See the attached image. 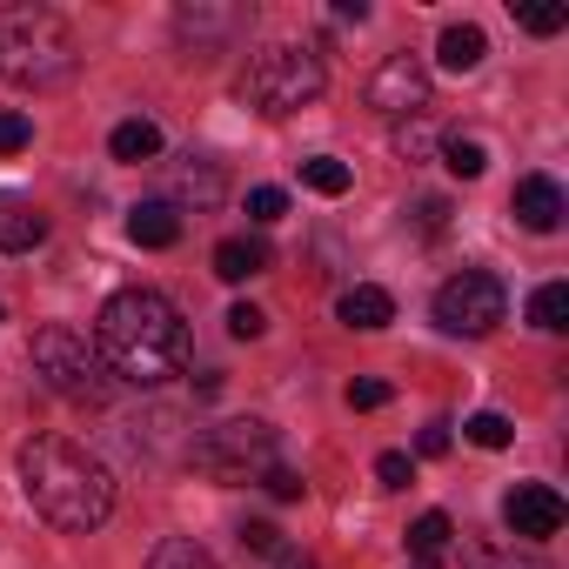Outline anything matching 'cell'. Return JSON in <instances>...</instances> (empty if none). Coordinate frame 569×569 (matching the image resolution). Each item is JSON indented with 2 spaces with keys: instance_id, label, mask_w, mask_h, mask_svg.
Returning a JSON list of instances; mask_svg holds the SVG:
<instances>
[{
  "instance_id": "cb8c5ba5",
  "label": "cell",
  "mask_w": 569,
  "mask_h": 569,
  "mask_svg": "<svg viewBox=\"0 0 569 569\" xmlns=\"http://www.w3.org/2000/svg\"><path fill=\"white\" fill-rule=\"evenodd\" d=\"M462 436H469L476 449H509V436H516V422H509V416H496V409H476V416L462 422Z\"/></svg>"
},
{
  "instance_id": "f1b7e54d",
  "label": "cell",
  "mask_w": 569,
  "mask_h": 569,
  "mask_svg": "<svg viewBox=\"0 0 569 569\" xmlns=\"http://www.w3.org/2000/svg\"><path fill=\"white\" fill-rule=\"evenodd\" d=\"M261 329H268V316H261L254 302H234V309H228V336H234V342H254Z\"/></svg>"
},
{
  "instance_id": "4dcf8cb0",
  "label": "cell",
  "mask_w": 569,
  "mask_h": 569,
  "mask_svg": "<svg viewBox=\"0 0 569 569\" xmlns=\"http://www.w3.org/2000/svg\"><path fill=\"white\" fill-rule=\"evenodd\" d=\"M376 482H382V489H409V482H416V462H409L402 449H389V456L376 462Z\"/></svg>"
},
{
  "instance_id": "7c38bea8",
  "label": "cell",
  "mask_w": 569,
  "mask_h": 569,
  "mask_svg": "<svg viewBox=\"0 0 569 569\" xmlns=\"http://www.w3.org/2000/svg\"><path fill=\"white\" fill-rule=\"evenodd\" d=\"M48 241V214L28 201V194H8L0 188V248L8 254H28V248H41Z\"/></svg>"
},
{
  "instance_id": "d590c367",
  "label": "cell",
  "mask_w": 569,
  "mask_h": 569,
  "mask_svg": "<svg viewBox=\"0 0 569 569\" xmlns=\"http://www.w3.org/2000/svg\"><path fill=\"white\" fill-rule=\"evenodd\" d=\"M422 456H449V422H429L422 429Z\"/></svg>"
},
{
  "instance_id": "484cf974",
  "label": "cell",
  "mask_w": 569,
  "mask_h": 569,
  "mask_svg": "<svg viewBox=\"0 0 569 569\" xmlns=\"http://www.w3.org/2000/svg\"><path fill=\"white\" fill-rule=\"evenodd\" d=\"M429 148H436V134H429V121H422V114L396 128V154H402V161H422Z\"/></svg>"
},
{
  "instance_id": "d6a6232c",
  "label": "cell",
  "mask_w": 569,
  "mask_h": 569,
  "mask_svg": "<svg viewBox=\"0 0 569 569\" xmlns=\"http://www.w3.org/2000/svg\"><path fill=\"white\" fill-rule=\"evenodd\" d=\"M34 141V121L28 114H0V154H21Z\"/></svg>"
},
{
  "instance_id": "6da1fadb",
  "label": "cell",
  "mask_w": 569,
  "mask_h": 569,
  "mask_svg": "<svg viewBox=\"0 0 569 569\" xmlns=\"http://www.w3.org/2000/svg\"><path fill=\"white\" fill-rule=\"evenodd\" d=\"M94 356L108 362L114 382L161 389L188 362V322L161 289H121L94 316Z\"/></svg>"
},
{
  "instance_id": "d6986e66",
  "label": "cell",
  "mask_w": 569,
  "mask_h": 569,
  "mask_svg": "<svg viewBox=\"0 0 569 569\" xmlns=\"http://www.w3.org/2000/svg\"><path fill=\"white\" fill-rule=\"evenodd\" d=\"M529 322L542 336H562L569 329V281H542V289L529 296Z\"/></svg>"
},
{
  "instance_id": "f546056e",
  "label": "cell",
  "mask_w": 569,
  "mask_h": 569,
  "mask_svg": "<svg viewBox=\"0 0 569 569\" xmlns=\"http://www.w3.org/2000/svg\"><path fill=\"white\" fill-rule=\"evenodd\" d=\"M389 382L382 376H362V382H349V409H389Z\"/></svg>"
},
{
  "instance_id": "5bb4252c",
  "label": "cell",
  "mask_w": 569,
  "mask_h": 569,
  "mask_svg": "<svg viewBox=\"0 0 569 569\" xmlns=\"http://www.w3.org/2000/svg\"><path fill=\"white\" fill-rule=\"evenodd\" d=\"M482 54H489V34H482V28H469V21H449V28H442V41H436V61H442L449 74H476V68H482Z\"/></svg>"
},
{
  "instance_id": "277c9868",
  "label": "cell",
  "mask_w": 569,
  "mask_h": 569,
  "mask_svg": "<svg viewBox=\"0 0 569 569\" xmlns=\"http://www.w3.org/2000/svg\"><path fill=\"white\" fill-rule=\"evenodd\" d=\"M322 54L316 48H296V41H274V48H261L248 68H241V94L261 108V114H296V108H309L316 94H322Z\"/></svg>"
},
{
  "instance_id": "30bf717a",
  "label": "cell",
  "mask_w": 569,
  "mask_h": 569,
  "mask_svg": "<svg viewBox=\"0 0 569 569\" xmlns=\"http://www.w3.org/2000/svg\"><path fill=\"white\" fill-rule=\"evenodd\" d=\"M174 34H181L194 54H221L234 34H248V8H208V0H194V8L174 14Z\"/></svg>"
},
{
  "instance_id": "ffe728a7",
  "label": "cell",
  "mask_w": 569,
  "mask_h": 569,
  "mask_svg": "<svg viewBox=\"0 0 569 569\" xmlns=\"http://www.w3.org/2000/svg\"><path fill=\"white\" fill-rule=\"evenodd\" d=\"M449 542H456V522H449L442 509H429V516H416V522H409V549H416L422 562H436Z\"/></svg>"
},
{
  "instance_id": "ba28073f",
  "label": "cell",
  "mask_w": 569,
  "mask_h": 569,
  "mask_svg": "<svg viewBox=\"0 0 569 569\" xmlns=\"http://www.w3.org/2000/svg\"><path fill=\"white\" fill-rule=\"evenodd\" d=\"M369 108L389 114V121L429 114V68H422L416 54H389V61L376 68V81H369Z\"/></svg>"
},
{
  "instance_id": "52a82bcc",
  "label": "cell",
  "mask_w": 569,
  "mask_h": 569,
  "mask_svg": "<svg viewBox=\"0 0 569 569\" xmlns=\"http://www.w3.org/2000/svg\"><path fill=\"white\" fill-rule=\"evenodd\" d=\"M502 316H509V289L482 268H462L436 289V322L449 336H489V329H502Z\"/></svg>"
},
{
  "instance_id": "4316f807",
  "label": "cell",
  "mask_w": 569,
  "mask_h": 569,
  "mask_svg": "<svg viewBox=\"0 0 569 569\" xmlns=\"http://www.w3.org/2000/svg\"><path fill=\"white\" fill-rule=\"evenodd\" d=\"M281 214H289V194H281V188H248V221H281Z\"/></svg>"
},
{
  "instance_id": "5b68a950",
  "label": "cell",
  "mask_w": 569,
  "mask_h": 569,
  "mask_svg": "<svg viewBox=\"0 0 569 569\" xmlns=\"http://www.w3.org/2000/svg\"><path fill=\"white\" fill-rule=\"evenodd\" d=\"M34 376H41L61 402H81V409H101V402L114 396L108 362H101L94 342L74 336V329H41V336H34Z\"/></svg>"
},
{
  "instance_id": "e0dca14e",
  "label": "cell",
  "mask_w": 569,
  "mask_h": 569,
  "mask_svg": "<svg viewBox=\"0 0 569 569\" xmlns=\"http://www.w3.org/2000/svg\"><path fill=\"white\" fill-rule=\"evenodd\" d=\"M108 154H114V161H154V154H161V128H154L148 114H134V121H121V128L108 134Z\"/></svg>"
},
{
  "instance_id": "7a4b0ae2",
  "label": "cell",
  "mask_w": 569,
  "mask_h": 569,
  "mask_svg": "<svg viewBox=\"0 0 569 569\" xmlns=\"http://www.w3.org/2000/svg\"><path fill=\"white\" fill-rule=\"evenodd\" d=\"M21 489H28L34 516H48L68 536H88L114 516V476L74 436H34L21 449Z\"/></svg>"
},
{
  "instance_id": "ac0fdd59",
  "label": "cell",
  "mask_w": 569,
  "mask_h": 569,
  "mask_svg": "<svg viewBox=\"0 0 569 569\" xmlns=\"http://www.w3.org/2000/svg\"><path fill=\"white\" fill-rule=\"evenodd\" d=\"M462 562H469V569H549L536 549H516V542H509V549H502V542H462Z\"/></svg>"
},
{
  "instance_id": "3957f363",
  "label": "cell",
  "mask_w": 569,
  "mask_h": 569,
  "mask_svg": "<svg viewBox=\"0 0 569 569\" xmlns=\"http://www.w3.org/2000/svg\"><path fill=\"white\" fill-rule=\"evenodd\" d=\"M81 68V41L54 8H8L0 14V74L14 88H61Z\"/></svg>"
},
{
  "instance_id": "9a60e30c",
  "label": "cell",
  "mask_w": 569,
  "mask_h": 569,
  "mask_svg": "<svg viewBox=\"0 0 569 569\" xmlns=\"http://www.w3.org/2000/svg\"><path fill=\"white\" fill-rule=\"evenodd\" d=\"M128 234H134V248H174L181 241V208L174 201H141L128 214Z\"/></svg>"
},
{
  "instance_id": "1f68e13d",
  "label": "cell",
  "mask_w": 569,
  "mask_h": 569,
  "mask_svg": "<svg viewBox=\"0 0 569 569\" xmlns=\"http://www.w3.org/2000/svg\"><path fill=\"white\" fill-rule=\"evenodd\" d=\"M234 536H241L248 556H274V549H281V529H274V522H241Z\"/></svg>"
},
{
  "instance_id": "83f0119b",
  "label": "cell",
  "mask_w": 569,
  "mask_h": 569,
  "mask_svg": "<svg viewBox=\"0 0 569 569\" xmlns=\"http://www.w3.org/2000/svg\"><path fill=\"white\" fill-rule=\"evenodd\" d=\"M261 489H268V496H274V502H296V496H302V489H309V482H302V476H296V469H289V462H274V469H268V476H261Z\"/></svg>"
},
{
  "instance_id": "d4e9b609",
  "label": "cell",
  "mask_w": 569,
  "mask_h": 569,
  "mask_svg": "<svg viewBox=\"0 0 569 569\" xmlns=\"http://www.w3.org/2000/svg\"><path fill=\"white\" fill-rule=\"evenodd\" d=\"M174 188L194 194L201 208H214V201H221V168H214V161H201V168H174Z\"/></svg>"
},
{
  "instance_id": "7402d4cb",
  "label": "cell",
  "mask_w": 569,
  "mask_h": 569,
  "mask_svg": "<svg viewBox=\"0 0 569 569\" xmlns=\"http://www.w3.org/2000/svg\"><path fill=\"white\" fill-rule=\"evenodd\" d=\"M302 181H309L316 194H349L356 168H349V161H336V154H316V161H302Z\"/></svg>"
},
{
  "instance_id": "2e32d148",
  "label": "cell",
  "mask_w": 569,
  "mask_h": 569,
  "mask_svg": "<svg viewBox=\"0 0 569 569\" xmlns=\"http://www.w3.org/2000/svg\"><path fill=\"white\" fill-rule=\"evenodd\" d=\"M268 241L261 234H228L221 248H214V274L221 281H248V274H268Z\"/></svg>"
},
{
  "instance_id": "8fae6325",
  "label": "cell",
  "mask_w": 569,
  "mask_h": 569,
  "mask_svg": "<svg viewBox=\"0 0 569 569\" xmlns=\"http://www.w3.org/2000/svg\"><path fill=\"white\" fill-rule=\"evenodd\" d=\"M509 214H516L529 234H556L569 208H562V188H556L549 174H522V181H516V194H509Z\"/></svg>"
},
{
  "instance_id": "4fadbf2b",
  "label": "cell",
  "mask_w": 569,
  "mask_h": 569,
  "mask_svg": "<svg viewBox=\"0 0 569 569\" xmlns=\"http://www.w3.org/2000/svg\"><path fill=\"white\" fill-rule=\"evenodd\" d=\"M336 316H342L349 329L376 336V329H389V322H396V296H389V289H376V281H356V289L336 302Z\"/></svg>"
},
{
  "instance_id": "8992f818",
  "label": "cell",
  "mask_w": 569,
  "mask_h": 569,
  "mask_svg": "<svg viewBox=\"0 0 569 569\" xmlns=\"http://www.w3.org/2000/svg\"><path fill=\"white\" fill-rule=\"evenodd\" d=\"M188 462L208 482H261L281 462V442L268 422H214L201 442H188Z\"/></svg>"
},
{
  "instance_id": "9c48e42d",
  "label": "cell",
  "mask_w": 569,
  "mask_h": 569,
  "mask_svg": "<svg viewBox=\"0 0 569 569\" xmlns=\"http://www.w3.org/2000/svg\"><path fill=\"white\" fill-rule=\"evenodd\" d=\"M502 522H509V542H549L556 529H562V496L549 489V482H516L509 496H502Z\"/></svg>"
},
{
  "instance_id": "e575fe53",
  "label": "cell",
  "mask_w": 569,
  "mask_h": 569,
  "mask_svg": "<svg viewBox=\"0 0 569 569\" xmlns=\"http://www.w3.org/2000/svg\"><path fill=\"white\" fill-rule=\"evenodd\" d=\"M416 221H422V234H442V221H449V201H422V208H416Z\"/></svg>"
},
{
  "instance_id": "603a6c76",
  "label": "cell",
  "mask_w": 569,
  "mask_h": 569,
  "mask_svg": "<svg viewBox=\"0 0 569 569\" xmlns=\"http://www.w3.org/2000/svg\"><path fill=\"white\" fill-rule=\"evenodd\" d=\"M148 569H214V556H208L201 542H188V536H168V542L148 556Z\"/></svg>"
},
{
  "instance_id": "8d00e7d4",
  "label": "cell",
  "mask_w": 569,
  "mask_h": 569,
  "mask_svg": "<svg viewBox=\"0 0 569 569\" xmlns=\"http://www.w3.org/2000/svg\"><path fill=\"white\" fill-rule=\"evenodd\" d=\"M274 569H322V562L302 556V549H274Z\"/></svg>"
},
{
  "instance_id": "44dd1931",
  "label": "cell",
  "mask_w": 569,
  "mask_h": 569,
  "mask_svg": "<svg viewBox=\"0 0 569 569\" xmlns=\"http://www.w3.org/2000/svg\"><path fill=\"white\" fill-rule=\"evenodd\" d=\"M442 168H449L456 181H476V174L489 168V154H482V141H469V134H449V141H442Z\"/></svg>"
},
{
  "instance_id": "836d02e7",
  "label": "cell",
  "mask_w": 569,
  "mask_h": 569,
  "mask_svg": "<svg viewBox=\"0 0 569 569\" xmlns=\"http://www.w3.org/2000/svg\"><path fill=\"white\" fill-rule=\"evenodd\" d=\"M522 28H529V34H562L569 14H562V8H522Z\"/></svg>"
},
{
  "instance_id": "74e56055",
  "label": "cell",
  "mask_w": 569,
  "mask_h": 569,
  "mask_svg": "<svg viewBox=\"0 0 569 569\" xmlns=\"http://www.w3.org/2000/svg\"><path fill=\"white\" fill-rule=\"evenodd\" d=\"M0 322H8V316H0Z\"/></svg>"
}]
</instances>
